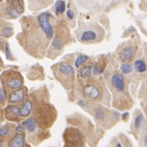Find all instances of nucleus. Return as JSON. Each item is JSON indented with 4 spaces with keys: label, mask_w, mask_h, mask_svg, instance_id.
Masks as SVG:
<instances>
[{
    "label": "nucleus",
    "mask_w": 147,
    "mask_h": 147,
    "mask_svg": "<svg viewBox=\"0 0 147 147\" xmlns=\"http://www.w3.org/2000/svg\"><path fill=\"white\" fill-rule=\"evenodd\" d=\"M22 32L17 40L24 51L36 59H44L53 40L56 22L51 13L45 12L36 17H24L20 20Z\"/></svg>",
    "instance_id": "nucleus-1"
},
{
    "label": "nucleus",
    "mask_w": 147,
    "mask_h": 147,
    "mask_svg": "<svg viewBox=\"0 0 147 147\" xmlns=\"http://www.w3.org/2000/svg\"><path fill=\"white\" fill-rule=\"evenodd\" d=\"M103 78L112 94V106L119 111H126L133 107L134 101L129 92L127 80L123 74L108 66Z\"/></svg>",
    "instance_id": "nucleus-2"
},
{
    "label": "nucleus",
    "mask_w": 147,
    "mask_h": 147,
    "mask_svg": "<svg viewBox=\"0 0 147 147\" xmlns=\"http://www.w3.org/2000/svg\"><path fill=\"white\" fill-rule=\"evenodd\" d=\"M81 97L86 101L101 103L106 107H111V96L106 81L99 77L92 76L87 81L78 83Z\"/></svg>",
    "instance_id": "nucleus-3"
},
{
    "label": "nucleus",
    "mask_w": 147,
    "mask_h": 147,
    "mask_svg": "<svg viewBox=\"0 0 147 147\" xmlns=\"http://www.w3.org/2000/svg\"><path fill=\"white\" fill-rule=\"evenodd\" d=\"M70 40L71 35L66 21L60 18L56 22L55 36L47 51V57L51 60H55L62 53L65 47Z\"/></svg>",
    "instance_id": "nucleus-4"
},
{
    "label": "nucleus",
    "mask_w": 147,
    "mask_h": 147,
    "mask_svg": "<svg viewBox=\"0 0 147 147\" xmlns=\"http://www.w3.org/2000/svg\"><path fill=\"white\" fill-rule=\"evenodd\" d=\"M77 40L83 44L99 43L104 39L105 31L96 22H80L75 31Z\"/></svg>",
    "instance_id": "nucleus-5"
},
{
    "label": "nucleus",
    "mask_w": 147,
    "mask_h": 147,
    "mask_svg": "<svg viewBox=\"0 0 147 147\" xmlns=\"http://www.w3.org/2000/svg\"><path fill=\"white\" fill-rule=\"evenodd\" d=\"M57 116L56 108L47 101L40 102L36 104L32 115L37 126L43 130H47L52 127L57 119Z\"/></svg>",
    "instance_id": "nucleus-6"
},
{
    "label": "nucleus",
    "mask_w": 147,
    "mask_h": 147,
    "mask_svg": "<svg viewBox=\"0 0 147 147\" xmlns=\"http://www.w3.org/2000/svg\"><path fill=\"white\" fill-rule=\"evenodd\" d=\"M54 77L63 88L69 91L75 86V69L69 63L65 61H60L51 66Z\"/></svg>",
    "instance_id": "nucleus-7"
},
{
    "label": "nucleus",
    "mask_w": 147,
    "mask_h": 147,
    "mask_svg": "<svg viewBox=\"0 0 147 147\" xmlns=\"http://www.w3.org/2000/svg\"><path fill=\"white\" fill-rule=\"evenodd\" d=\"M79 103L83 108H84L88 113L92 114L94 119L102 125L104 124L108 118L114 121H117L119 118L118 113L109 110L108 108H107V107L102 106V104L101 103L93 102L84 99L80 101Z\"/></svg>",
    "instance_id": "nucleus-8"
},
{
    "label": "nucleus",
    "mask_w": 147,
    "mask_h": 147,
    "mask_svg": "<svg viewBox=\"0 0 147 147\" xmlns=\"http://www.w3.org/2000/svg\"><path fill=\"white\" fill-rule=\"evenodd\" d=\"M1 84L7 94L13 93L24 86V78L22 74L14 69H7L2 72Z\"/></svg>",
    "instance_id": "nucleus-9"
},
{
    "label": "nucleus",
    "mask_w": 147,
    "mask_h": 147,
    "mask_svg": "<svg viewBox=\"0 0 147 147\" xmlns=\"http://www.w3.org/2000/svg\"><path fill=\"white\" fill-rule=\"evenodd\" d=\"M23 0H6L1 8L2 17L7 19H14L24 13Z\"/></svg>",
    "instance_id": "nucleus-10"
},
{
    "label": "nucleus",
    "mask_w": 147,
    "mask_h": 147,
    "mask_svg": "<svg viewBox=\"0 0 147 147\" xmlns=\"http://www.w3.org/2000/svg\"><path fill=\"white\" fill-rule=\"evenodd\" d=\"M138 51V44L135 40H127L117 48V52L122 63H130L135 59Z\"/></svg>",
    "instance_id": "nucleus-11"
},
{
    "label": "nucleus",
    "mask_w": 147,
    "mask_h": 147,
    "mask_svg": "<svg viewBox=\"0 0 147 147\" xmlns=\"http://www.w3.org/2000/svg\"><path fill=\"white\" fill-rule=\"evenodd\" d=\"M63 138L65 141L64 147H84V138L83 134L74 127L65 129Z\"/></svg>",
    "instance_id": "nucleus-12"
},
{
    "label": "nucleus",
    "mask_w": 147,
    "mask_h": 147,
    "mask_svg": "<svg viewBox=\"0 0 147 147\" xmlns=\"http://www.w3.org/2000/svg\"><path fill=\"white\" fill-rule=\"evenodd\" d=\"M28 95L29 94L27 88L26 86H23L13 93L7 94V102L8 104L20 105L22 102H23L27 99Z\"/></svg>",
    "instance_id": "nucleus-13"
},
{
    "label": "nucleus",
    "mask_w": 147,
    "mask_h": 147,
    "mask_svg": "<svg viewBox=\"0 0 147 147\" xmlns=\"http://www.w3.org/2000/svg\"><path fill=\"white\" fill-rule=\"evenodd\" d=\"M3 114H4V117L9 121L19 122L23 118L21 114L19 105L8 104L7 107L4 108Z\"/></svg>",
    "instance_id": "nucleus-14"
},
{
    "label": "nucleus",
    "mask_w": 147,
    "mask_h": 147,
    "mask_svg": "<svg viewBox=\"0 0 147 147\" xmlns=\"http://www.w3.org/2000/svg\"><path fill=\"white\" fill-rule=\"evenodd\" d=\"M36 104V102L33 98V97L31 94H29L27 99L19 105L21 114L23 118H28L32 115Z\"/></svg>",
    "instance_id": "nucleus-15"
},
{
    "label": "nucleus",
    "mask_w": 147,
    "mask_h": 147,
    "mask_svg": "<svg viewBox=\"0 0 147 147\" xmlns=\"http://www.w3.org/2000/svg\"><path fill=\"white\" fill-rule=\"evenodd\" d=\"M94 65L92 63H88L87 65L81 67L77 71V81L78 83H83L87 81L92 77Z\"/></svg>",
    "instance_id": "nucleus-16"
},
{
    "label": "nucleus",
    "mask_w": 147,
    "mask_h": 147,
    "mask_svg": "<svg viewBox=\"0 0 147 147\" xmlns=\"http://www.w3.org/2000/svg\"><path fill=\"white\" fill-rule=\"evenodd\" d=\"M107 68V59L105 55H100L94 62L93 68V74L94 76H100L102 73H104Z\"/></svg>",
    "instance_id": "nucleus-17"
},
{
    "label": "nucleus",
    "mask_w": 147,
    "mask_h": 147,
    "mask_svg": "<svg viewBox=\"0 0 147 147\" xmlns=\"http://www.w3.org/2000/svg\"><path fill=\"white\" fill-rule=\"evenodd\" d=\"M7 147H31L26 142V136L24 133H15L9 140Z\"/></svg>",
    "instance_id": "nucleus-18"
},
{
    "label": "nucleus",
    "mask_w": 147,
    "mask_h": 147,
    "mask_svg": "<svg viewBox=\"0 0 147 147\" xmlns=\"http://www.w3.org/2000/svg\"><path fill=\"white\" fill-rule=\"evenodd\" d=\"M53 0H28L29 8L32 11H38L47 7L52 3Z\"/></svg>",
    "instance_id": "nucleus-19"
},
{
    "label": "nucleus",
    "mask_w": 147,
    "mask_h": 147,
    "mask_svg": "<svg viewBox=\"0 0 147 147\" xmlns=\"http://www.w3.org/2000/svg\"><path fill=\"white\" fill-rule=\"evenodd\" d=\"M15 128L16 127L13 125V124H10V123H7V124H4L3 126H1L0 128V136L1 138L3 139H7L9 137H13L14 135V131H15Z\"/></svg>",
    "instance_id": "nucleus-20"
},
{
    "label": "nucleus",
    "mask_w": 147,
    "mask_h": 147,
    "mask_svg": "<svg viewBox=\"0 0 147 147\" xmlns=\"http://www.w3.org/2000/svg\"><path fill=\"white\" fill-rule=\"evenodd\" d=\"M133 66L136 73L145 74L147 71V64L143 59H136L134 60Z\"/></svg>",
    "instance_id": "nucleus-21"
},
{
    "label": "nucleus",
    "mask_w": 147,
    "mask_h": 147,
    "mask_svg": "<svg viewBox=\"0 0 147 147\" xmlns=\"http://www.w3.org/2000/svg\"><path fill=\"white\" fill-rule=\"evenodd\" d=\"M144 122H145L144 115L141 113L140 111H136V113L135 112L133 120L134 129H135L136 131H139L140 128L142 127V126H143Z\"/></svg>",
    "instance_id": "nucleus-22"
},
{
    "label": "nucleus",
    "mask_w": 147,
    "mask_h": 147,
    "mask_svg": "<svg viewBox=\"0 0 147 147\" xmlns=\"http://www.w3.org/2000/svg\"><path fill=\"white\" fill-rule=\"evenodd\" d=\"M13 33L14 31L13 27L9 23L2 22V23H1V36L5 38H8V37H11L13 35Z\"/></svg>",
    "instance_id": "nucleus-23"
},
{
    "label": "nucleus",
    "mask_w": 147,
    "mask_h": 147,
    "mask_svg": "<svg viewBox=\"0 0 147 147\" xmlns=\"http://www.w3.org/2000/svg\"><path fill=\"white\" fill-rule=\"evenodd\" d=\"M90 59L91 58L89 56L86 55H80L75 59V60H74V67L77 69H80L81 67H83L84 65H87L88 63H90L89 62Z\"/></svg>",
    "instance_id": "nucleus-24"
},
{
    "label": "nucleus",
    "mask_w": 147,
    "mask_h": 147,
    "mask_svg": "<svg viewBox=\"0 0 147 147\" xmlns=\"http://www.w3.org/2000/svg\"><path fill=\"white\" fill-rule=\"evenodd\" d=\"M65 2L64 0H57L55 4V13L56 16H60L65 11Z\"/></svg>",
    "instance_id": "nucleus-25"
},
{
    "label": "nucleus",
    "mask_w": 147,
    "mask_h": 147,
    "mask_svg": "<svg viewBox=\"0 0 147 147\" xmlns=\"http://www.w3.org/2000/svg\"><path fill=\"white\" fill-rule=\"evenodd\" d=\"M140 97L147 102V74L145 75L140 90Z\"/></svg>",
    "instance_id": "nucleus-26"
},
{
    "label": "nucleus",
    "mask_w": 147,
    "mask_h": 147,
    "mask_svg": "<svg viewBox=\"0 0 147 147\" xmlns=\"http://www.w3.org/2000/svg\"><path fill=\"white\" fill-rule=\"evenodd\" d=\"M134 66L130 64V63H123L121 65V73L123 74L124 75H127L129 74L132 73L133 71Z\"/></svg>",
    "instance_id": "nucleus-27"
},
{
    "label": "nucleus",
    "mask_w": 147,
    "mask_h": 147,
    "mask_svg": "<svg viewBox=\"0 0 147 147\" xmlns=\"http://www.w3.org/2000/svg\"><path fill=\"white\" fill-rule=\"evenodd\" d=\"M7 93L3 87L0 88V105L1 107H3L6 104V101H7Z\"/></svg>",
    "instance_id": "nucleus-28"
},
{
    "label": "nucleus",
    "mask_w": 147,
    "mask_h": 147,
    "mask_svg": "<svg viewBox=\"0 0 147 147\" xmlns=\"http://www.w3.org/2000/svg\"><path fill=\"white\" fill-rule=\"evenodd\" d=\"M3 51H4V53L6 55V56H7V58L8 60H10V57H9V55L12 56V54H11V51H10V49H9V45H8V43L6 42L5 43V47L3 48Z\"/></svg>",
    "instance_id": "nucleus-29"
},
{
    "label": "nucleus",
    "mask_w": 147,
    "mask_h": 147,
    "mask_svg": "<svg viewBox=\"0 0 147 147\" xmlns=\"http://www.w3.org/2000/svg\"><path fill=\"white\" fill-rule=\"evenodd\" d=\"M66 17L67 18L69 19V21H73L74 19V13L73 11H72V9L69 8V9L67 10Z\"/></svg>",
    "instance_id": "nucleus-30"
},
{
    "label": "nucleus",
    "mask_w": 147,
    "mask_h": 147,
    "mask_svg": "<svg viewBox=\"0 0 147 147\" xmlns=\"http://www.w3.org/2000/svg\"><path fill=\"white\" fill-rule=\"evenodd\" d=\"M142 142H143L144 147H147V132H146L144 135V136L142 138Z\"/></svg>",
    "instance_id": "nucleus-31"
},
{
    "label": "nucleus",
    "mask_w": 147,
    "mask_h": 147,
    "mask_svg": "<svg viewBox=\"0 0 147 147\" xmlns=\"http://www.w3.org/2000/svg\"><path fill=\"white\" fill-rule=\"evenodd\" d=\"M129 117V114L127 113H125L122 114V116H121V118H122V120L124 121H127V117Z\"/></svg>",
    "instance_id": "nucleus-32"
},
{
    "label": "nucleus",
    "mask_w": 147,
    "mask_h": 147,
    "mask_svg": "<svg viewBox=\"0 0 147 147\" xmlns=\"http://www.w3.org/2000/svg\"><path fill=\"white\" fill-rule=\"evenodd\" d=\"M145 113H146V115L147 117V102L146 104V106H145Z\"/></svg>",
    "instance_id": "nucleus-33"
},
{
    "label": "nucleus",
    "mask_w": 147,
    "mask_h": 147,
    "mask_svg": "<svg viewBox=\"0 0 147 147\" xmlns=\"http://www.w3.org/2000/svg\"><path fill=\"white\" fill-rule=\"evenodd\" d=\"M117 147H121V145L120 143H117Z\"/></svg>",
    "instance_id": "nucleus-34"
}]
</instances>
